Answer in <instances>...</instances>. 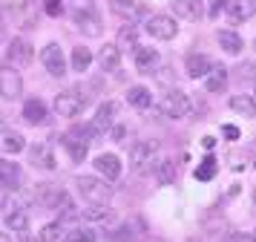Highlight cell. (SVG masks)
Here are the masks:
<instances>
[{"label":"cell","instance_id":"cell-36","mask_svg":"<svg viewBox=\"0 0 256 242\" xmlns=\"http://www.w3.org/2000/svg\"><path fill=\"white\" fill-rule=\"evenodd\" d=\"M44 9H46V15H52V18H60V15H64V3H60V0H44Z\"/></svg>","mask_w":256,"mask_h":242},{"label":"cell","instance_id":"cell-13","mask_svg":"<svg viewBox=\"0 0 256 242\" xmlns=\"http://www.w3.org/2000/svg\"><path fill=\"white\" fill-rule=\"evenodd\" d=\"M29 156H32V164L38 170H55V153H52L49 141H38L35 147L29 150Z\"/></svg>","mask_w":256,"mask_h":242},{"label":"cell","instance_id":"cell-25","mask_svg":"<svg viewBox=\"0 0 256 242\" xmlns=\"http://www.w3.org/2000/svg\"><path fill=\"white\" fill-rule=\"evenodd\" d=\"M176 173H178V167H176L173 159H162V161H156V167H152V176L158 179V184H173Z\"/></svg>","mask_w":256,"mask_h":242},{"label":"cell","instance_id":"cell-33","mask_svg":"<svg viewBox=\"0 0 256 242\" xmlns=\"http://www.w3.org/2000/svg\"><path fill=\"white\" fill-rule=\"evenodd\" d=\"M90 64H92V52L86 46H75L72 49V69L84 72V69H90Z\"/></svg>","mask_w":256,"mask_h":242},{"label":"cell","instance_id":"cell-26","mask_svg":"<svg viewBox=\"0 0 256 242\" xmlns=\"http://www.w3.org/2000/svg\"><path fill=\"white\" fill-rule=\"evenodd\" d=\"M26 147V141L20 133H14V130H3L0 133V150L3 153H20Z\"/></svg>","mask_w":256,"mask_h":242},{"label":"cell","instance_id":"cell-12","mask_svg":"<svg viewBox=\"0 0 256 242\" xmlns=\"http://www.w3.org/2000/svg\"><path fill=\"white\" fill-rule=\"evenodd\" d=\"M224 12H228V18L233 23H244L256 15V0H228Z\"/></svg>","mask_w":256,"mask_h":242},{"label":"cell","instance_id":"cell-5","mask_svg":"<svg viewBox=\"0 0 256 242\" xmlns=\"http://www.w3.org/2000/svg\"><path fill=\"white\" fill-rule=\"evenodd\" d=\"M156 153H158V141H152V138H141V141H136V144L130 147V167H132L136 173H144L152 164Z\"/></svg>","mask_w":256,"mask_h":242},{"label":"cell","instance_id":"cell-32","mask_svg":"<svg viewBox=\"0 0 256 242\" xmlns=\"http://www.w3.org/2000/svg\"><path fill=\"white\" fill-rule=\"evenodd\" d=\"M216 170H219V161L213 159V156H204L196 167V179L198 182H210V179L216 176Z\"/></svg>","mask_w":256,"mask_h":242},{"label":"cell","instance_id":"cell-15","mask_svg":"<svg viewBox=\"0 0 256 242\" xmlns=\"http://www.w3.org/2000/svg\"><path fill=\"white\" fill-rule=\"evenodd\" d=\"M64 196H66V190H64V187H55V184H49V182H44L35 190L38 202H40L44 207H52V210H58V205H60V199H64Z\"/></svg>","mask_w":256,"mask_h":242},{"label":"cell","instance_id":"cell-16","mask_svg":"<svg viewBox=\"0 0 256 242\" xmlns=\"http://www.w3.org/2000/svg\"><path fill=\"white\" fill-rule=\"evenodd\" d=\"M210 67H213V61H210L208 55H202V52H190L184 61V69L190 78H204L210 72Z\"/></svg>","mask_w":256,"mask_h":242},{"label":"cell","instance_id":"cell-41","mask_svg":"<svg viewBox=\"0 0 256 242\" xmlns=\"http://www.w3.org/2000/svg\"><path fill=\"white\" fill-rule=\"evenodd\" d=\"M222 133H224V136H228V138H239V130H236V127H233V124H228V127H224V130H222Z\"/></svg>","mask_w":256,"mask_h":242},{"label":"cell","instance_id":"cell-23","mask_svg":"<svg viewBox=\"0 0 256 242\" xmlns=\"http://www.w3.org/2000/svg\"><path fill=\"white\" fill-rule=\"evenodd\" d=\"M173 12L182 21H196L202 15V0H173Z\"/></svg>","mask_w":256,"mask_h":242},{"label":"cell","instance_id":"cell-7","mask_svg":"<svg viewBox=\"0 0 256 242\" xmlns=\"http://www.w3.org/2000/svg\"><path fill=\"white\" fill-rule=\"evenodd\" d=\"M144 29H147L156 41H173L176 35H178V23H176V18H170V15H150Z\"/></svg>","mask_w":256,"mask_h":242},{"label":"cell","instance_id":"cell-42","mask_svg":"<svg viewBox=\"0 0 256 242\" xmlns=\"http://www.w3.org/2000/svg\"><path fill=\"white\" fill-rule=\"evenodd\" d=\"M228 242H254V239H250V236H244V233H233Z\"/></svg>","mask_w":256,"mask_h":242},{"label":"cell","instance_id":"cell-3","mask_svg":"<svg viewBox=\"0 0 256 242\" xmlns=\"http://www.w3.org/2000/svg\"><path fill=\"white\" fill-rule=\"evenodd\" d=\"M158 110H162L164 118L178 121V118L190 115V98H187V92H182V90H170L162 101H158Z\"/></svg>","mask_w":256,"mask_h":242},{"label":"cell","instance_id":"cell-27","mask_svg":"<svg viewBox=\"0 0 256 242\" xmlns=\"http://www.w3.org/2000/svg\"><path fill=\"white\" fill-rule=\"evenodd\" d=\"M216 41H219V46L228 52V55H239V52H242V46H244L242 38H239L236 32H228V29H222V32L216 35Z\"/></svg>","mask_w":256,"mask_h":242},{"label":"cell","instance_id":"cell-43","mask_svg":"<svg viewBox=\"0 0 256 242\" xmlns=\"http://www.w3.org/2000/svg\"><path fill=\"white\" fill-rule=\"evenodd\" d=\"M202 144H204V147H213V144H216V138H213V136H204V141H202Z\"/></svg>","mask_w":256,"mask_h":242},{"label":"cell","instance_id":"cell-30","mask_svg":"<svg viewBox=\"0 0 256 242\" xmlns=\"http://www.w3.org/2000/svg\"><path fill=\"white\" fill-rule=\"evenodd\" d=\"M230 110L233 113L244 115V118H254L256 115V101L250 98V95H233L230 98Z\"/></svg>","mask_w":256,"mask_h":242},{"label":"cell","instance_id":"cell-19","mask_svg":"<svg viewBox=\"0 0 256 242\" xmlns=\"http://www.w3.org/2000/svg\"><path fill=\"white\" fill-rule=\"evenodd\" d=\"M132 55H136V69H138V72H144V75H147V72H152V69H156V64H158V52H156L152 46H141L138 44Z\"/></svg>","mask_w":256,"mask_h":242},{"label":"cell","instance_id":"cell-35","mask_svg":"<svg viewBox=\"0 0 256 242\" xmlns=\"http://www.w3.org/2000/svg\"><path fill=\"white\" fill-rule=\"evenodd\" d=\"M92 239H95V233L90 228H72L64 236V242H92Z\"/></svg>","mask_w":256,"mask_h":242},{"label":"cell","instance_id":"cell-20","mask_svg":"<svg viewBox=\"0 0 256 242\" xmlns=\"http://www.w3.org/2000/svg\"><path fill=\"white\" fill-rule=\"evenodd\" d=\"M3 219H6V228L14 230V233H26L29 230V210L26 207H14L9 213H3Z\"/></svg>","mask_w":256,"mask_h":242},{"label":"cell","instance_id":"cell-39","mask_svg":"<svg viewBox=\"0 0 256 242\" xmlns=\"http://www.w3.org/2000/svg\"><path fill=\"white\" fill-rule=\"evenodd\" d=\"M110 136H112V141H124V136H127V127H112V130H110Z\"/></svg>","mask_w":256,"mask_h":242},{"label":"cell","instance_id":"cell-31","mask_svg":"<svg viewBox=\"0 0 256 242\" xmlns=\"http://www.w3.org/2000/svg\"><path fill=\"white\" fill-rule=\"evenodd\" d=\"M81 219H86V222H112V210L101 205H90L81 210Z\"/></svg>","mask_w":256,"mask_h":242},{"label":"cell","instance_id":"cell-38","mask_svg":"<svg viewBox=\"0 0 256 242\" xmlns=\"http://www.w3.org/2000/svg\"><path fill=\"white\" fill-rule=\"evenodd\" d=\"M224 3H228V0H210V18H219V12L224 9Z\"/></svg>","mask_w":256,"mask_h":242},{"label":"cell","instance_id":"cell-11","mask_svg":"<svg viewBox=\"0 0 256 242\" xmlns=\"http://www.w3.org/2000/svg\"><path fill=\"white\" fill-rule=\"evenodd\" d=\"M116 104L112 101H104L101 104V107H98V110H95V118H92V133L95 136H106V133H110V130H112V121H116Z\"/></svg>","mask_w":256,"mask_h":242},{"label":"cell","instance_id":"cell-40","mask_svg":"<svg viewBox=\"0 0 256 242\" xmlns=\"http://www.w3.org/2000/svg\"><path fill=\"white\" fill-rule=\"evenodd\" d=\"M239 69H242V72H239V75H242V78H254V64H244V67H239Z\"/></svg>","mask_w":256,"mask_h":242},{"label":"cell","instance_id":"cell-1","mask_svg":"<svg viewBox=\"0 0 256 242\" xmlns=\"http://www.w3.org/2000/svg\"><path fill=\"white\" fill-rule=\"evenodd\" d=\"M75 184H78V193H81L90 205H106L110 196H112L110 182H106V179H98V176H78Z\"/></svg>","mask_w":256,"mask_h":242},{"label":"cell","instance_id":"cell-24","mask_svg":"<svg viewBox=\"0 0 256 242\" xmlns=\"http://www.w3.org/2000/svg\"><path fill=\"white\" fill-rule=\"evenodd\" d=\"M98 64H101L104 72H116L118 64H121V49H118L116 44H106L104 49L98 52Z\"/></svg>","mask_w":256,"mask_h":242},{"label":"cell","instance_id":"cell-21","mask_svg":"<svg viewBox=\"0 0 256 242\" xmlns=\"http://www.w3.org/2000/svg\"><path fill=\"white\" fill-rule=\"evenodd\" d=\"M116 46L121 49V52H136V46H138V29H136L132 23H124V26L118 29Z\"/></svg>","mask_w":256,"mask_h":242},{"label":"cell","instance_id":"cell-29","mask_svg":"<svg viewBox=\"0 0 256 242\" xmlns=\"http://www.w3.org/2000/svg\"><path fill=\"white\" fill-rule=\"evenodd\" d=\"M127 101L136 107V110H147L152 104V92L147 90V87H130L127 92Z\"/></svg>","mask_w":256,"mask_h":242},{"label":"cell","instance_id":"cell-14","mask_svg":"<svg viewBox=\"0 0 256 242\" xmlns=\"http://www.w3.org/2000/svg\"><path fill=\"white\" fill-rule=\"evenodd\" d=\"M95 170L101 173L106 182H116L118 176H121V159L112 156V153H101V156L95 159Z\"/></svg>","mask_w":256,"mask_h":242},{"label":"cell","instance_id":"cell-45","mask_svg":"<svg viewBox=\"0 0 256 242\" xmlns=\"http://www.w3.org/2000/svg\"><path fill=\"white\" fill-rule=\"evenodd\" d=\"M254 202H256V193H254Z\"/></svg>","mask_w":256,"mask_h":242},{"label":"cell","instance_id":"cell-9","mask_svg":"<svg viewBox=\"0 0 256 242\" xmlns=\"http://www.w3.org/2000/svg\"><path fill=\"white\" fill-rule=\"evenodd\" d=\"M32 58H35V49H32V44L29 41H24V38H14L12 44L6 46V64L14 69H24L32 64Z\"/></svg>","mask_w":256,"mask_h":242},{"label":"cell","instance_id":"cell-44","mask_svg":"<svg viewBox=\"0 0 256 242\" xmlns=\"http://www.w3.org/2000/svg\"><path fill=\"white\" fill-rule=\"evenodd\" d=\"M0 242H12V239H9V233H6V230H0Z\"/></svg>","mask_w":256,"mask_h":242},{"label":"cell","instance_id":"cell-37","mask_svg":"<svg viewBox=\"0 0 256 242\" xmlns=\"http://www.w3.org/2000/svg\"><path fill=\"white\" fill-rule=\"evenodd\" d=\"M6 29H9V12L0 9V41L6 38Z\"/></svg>","mask_w":256,"mask_h":242},{"label":"cell","instance_id":"cell-34","mask_svg":"<svg viewBox=\"0 0 256 242\" xmlns=\"http://www.w3.org/2000/svg\"><path fill=\"white\" fill-rule=\"evenodd\" d=\"M110 6H112V12H116V15H121L124 21H132V18L138 15V6H136L132 0H112Z\"/></svg>","mask_w":256,"mask_h":242},{"label":"cell","instance_id":"cell-8","mask_svg":"<svg viewBox=\"0 0 256 242\" xmlns=\"http://www.w3.org/2000/svg\"><path fill=\"white\" fill-rule=\"evenodd\" d=\"M24 95V81H20V72L14 67H0V98L6 101H14Z\"/></svg>","mask_w":256,"mask_h":242},{"label":"cell","instance_id":"cell-10","mask_svg":"<svg viewBox=\"0 0 256 242\" xmlns=\"http://www.w3.org/2000/svg\"><path fill=\"white\" fill-rule=\"evenodd\" d=\"M40 64H44V69H46L49 75H55V78H60V75L66 72V58H64L58 44H46L40 49Z\"/></svg>","mask_w":256,"mask_h":242},{"label":"cell","instance_id":"cell-6","mask_svg":"<svg viewBox=\"0 0 256 242\" xmlns=\"http://www.w3.org/2000/svg\"><path fill=\"white\" fill-rule=\"evenodd\" d=\"M72 21L78 26V32H84L86 38H98L104 32V23H101V18H98V12L92 6H78L72 12Z\"/></svg>","mask_w":256,"mask_h":242},{"label":"cell","instance_id":"cell-4","mask_svg":"<svg viewBox=\"0 0 256 242\" xmlns=\"http://www.w3.org/2000/svg\"><path fill=\"white\" fill-rule=\"evenodd\" d=\"M84 107H86V95H84L78 87H70V90L58 92V98H55V113L64 115V118H75V115H81Z\"/></svg>","mask_w":256,"mask_h":242},{"label":"cell","instance_id":"cell-17","mask_svg":"<svg viewBox=\"0 0 256 242\" xmlns=\"http://www.w3.org/2000/svg\"><path fill=\"white\" fill-rule=\"evenodd\" d=\"M18 184H20V167H18V161L0 159V187L3 190H14Z\"/></svg>","mask_w":256,"mask_h":242},{"label":"cell","instance_id":"cell-22","mask_svg":"<svg viewBox=\"0 0 256 242\" xmlns=\"http://www.w3.org/2000/svg\"><path fill=\"white\" fill-rule=\"evenodd\" d=\"M224 84H228V67L213 64L210 72L204 75V87H208V92H222L224 90Z\"/></svg>","mask_w":256,"mask_h":242},{"label":"cell","instance_id":"cell-2","mask_svg":"<svg viewBox=\"0 0 256 242\" xmlns=\"http://www.w3.org/2000/svg\"><path fill=\"white\" fill-rule=\"evenodd\" d=\"M92 127H81L75 124L72 130H66L64 136H60V144L70 150V156L75 161H84L86 159V150H90V141H92Z\"/></svg>","mask_w":256,"mask_h":242},{"label":"cell","instance_id":"cell-46","mask_svg":"<svg viewBox=\"0 0 256 242\" xmlns=\"http://www.w3.org/2000/svg\"><path fill=\"white\" fill-rule=\"evenodd\" d=\"M254 46H256V44H254Z\"/></svg>","mask_w":256,"mask_h":242},{"label":"cell","instance_id":"cell-18","mask_svg":"<svg viewBox=\"0 0 256 242\" xmlns=\"http://www.w3.org/2000/svg\"><path fill=\"white\" fill-rule=\"evenodd\" d=\"M24 118H26V124H46V118H49V110H46V104L40 101V98H29V101L24 104Z\"/></svg>","mask_w":256,"mask_h":242},{"label":"cell","instance_id":"cell-28","mask_svg":"<svg viewBox=\"0 0 256 242\" xmlns=\"http://www.w3.org/2000/svg\"><path fill=\"white\" fill-rule=\"evenodd\" d=\"M64 236H66V225L64 222H49V225H44L40 228V233H38V239L40 242H64Z\"/></svg>","mask_w":256,"mask_h":242}]
</instances>
